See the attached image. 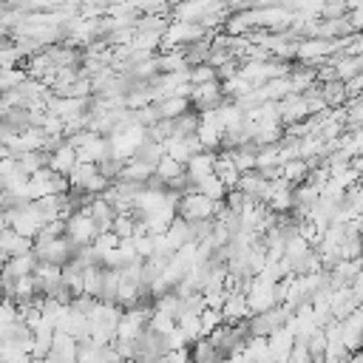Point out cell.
Segmentation results:
<instances>
[{"label":"cell","mask_w":363,"mask_h":363,"mask_svg":"<svg viewBox=\"0 0 363 363\" xmlns=\"http://www.w3.org/2000/svg\"><path fill=\"white\" fill-rule=\"evenodd\" d=\"M0 363H3V360H0Z\"/></svg>","instance_id":"cell-3"},{"label":"cell","mask_w":363,"mask_h":363,"mask_svg":"<svg viewBox=\"0 0 363 363\" xmlns=\"http://www.w3.org/2000/svg\"><path fill=\"white\" fill-rule=\"evenodd\" d=\"M256 363H281V360H278V357H272V355L267 352V355H264L261 360H256Z\"/></svg>","instance_id":"cell-2"},{"label":"cell","mask_w":363,"mask_h":363,"mask_svg":"<svg viewBox=\"0 0 363 363\" xmlns=\"http://www.w3.org/2000/svg\"><path fill=\"white\" fill-rule=\"evenodd\" d=\"M310 360H312V355H310L307 344L295 338V344H292V349H290V355H287L284 363H310Z\"/></svg>","instance_id":"cell-1"}]
</instances>
